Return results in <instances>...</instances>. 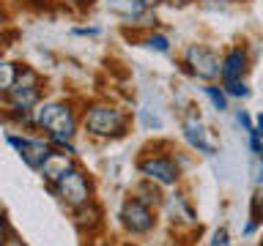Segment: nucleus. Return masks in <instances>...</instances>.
Segmentation results:
<instances>
[{
  "instance_id": "obj_1",
  "label": "nucleus",
  "mask_w": 263,
  "mask_h": 246,
  "mask_svg": "<svg viewBox=\"0 0 263 246\" xmlns=\"http://www.w3.org/2000/svg\"><path fill=\"white\" fill-rule=\"evenodd\" d=\"M126 123V115H123L118 107H107V104H96L93 110L85 115V129L96 137H110L118 134Z\"/></svg>"
},
{
  "instance_id": "obj_2",
  "label": "nucleus",
  "mask_w": 263,
  "mask_h": 246,
  "mask_svg": "<svg viewBox=\"0 0 263 246\" xmlns=\"http://www.w3.org/2000/svg\"><path fill=\"white\" fill-rule=\"evenodd\" d=\"M184 63L189 66V71L200 79H217L222 77V60L217 57V52L203 44H192L184 55Z\"/></svg>"
},
{
  "instance_id": "obj_3",
  "label": "nucleus",
  "mask_w": 263,
  "mask_h": 246,
  "mask_svg": "<svg viewBox=\"0 0 263 246\" xmlns=\"http://www.w3.org/2000/svg\"><path fill=\"white\" fill-rule=\"evenodd\" d=\"M55 183H58V194H61L69 205H74V208H80V205L88 202V180L80 170H69L66 175H61V180H55Z\"/></svg>"
},
{
  "instance_id": "obj_4",
  "label": "nucleus",
  "mask_w": 263,
  "mask_h": 246,
  "mask_svg": "<svg viewBox=\"0 0 263 246\" xmlns=\"http://www.w3.org/2000/svg\"><path fill=\"white\" fill-rule=\"evenodd\" d=\"M121 219L129 233H148L154 227V213L143 200H126L121 211Z\"/></svg>"
},
{
  "instance_id": "obj_5",
  "label": "nucleus",
  "mask_w": 263,
  "mask_h": 246,
  "mask_svg": "<svg viewBox=\"0 0 263 246\" xmlns=\"http://www.w3.org/2000/svg\"><path fill=\"white\" fill-rule=\"evenodd\" d=\"M8 142H11L16 151H20V156L30 164V167H44V161L49 159V156H52V148H49L47 142H41V139L8 137Z\"/></svg>"
},
{
  "instance_id": "obj_6",
  "label": "nucleus",
  "mask_w": 263,
  "mask_h": 246,
  "mask_svg": "<svg viewBox=\"0 0 263 246\" xmlns=\"http://www.w3.org/2000/svg\"><path fill=\"white\" fill-rule=\"evenodd\" d=\"M140 172H143L145 178L156 180V183H176L178 178V170L176 164H173L170 159H164V156H156V159H145L143 164H140Z\"/></svg>"
},
{
  "instance_id": "obj_7",
  "label": "nucleus",
  "mask_w": 263,
  "mask_h": 246,
  "mask_svg": "<svg viewBox=\"0 0 263 246\" xmlns=\"http://www.w3.org/2000/svg\"><path fill=\"white\" fill-rule=\"evenodd\" d=\"M247 71V52L244 49H230L222 60V85H233V82H241Z\"/></svg>"
},
{
  "instance_id": "obj_8",
  "label": "nucleus",
  "mask_w": 263,
  "mask_h": 246,
  "mask_svg": "<svg viewBox=\"0 0 263 246\" xmlns=\"http://www.w3.org/2000/svg\"><path fill=\"white\" fill-rule=\"evenodd\" d=\"M11 96H14V107L16 110H30L33 104L39 101V88H36V77L33 71H25V82L20 79V85L11 88Z\"/></svg>"
},
{
  "instance_id": "obj_9",
  "label": "nucleus",
  "mask_w": 263,
  "mask_h": 246,
  "mask_svg": "<svg viewBox=\"0 0 263 246\" xmlns=\"http://www.w3.org/2000/svg\"><path fill=\"white\" fill-rule=\"evenodd\" d=\"M184 137H186V142L192 148H197L200 153H205V156L214 153V142L209 139V134H205V126L195 118V115L186 118V123H184Z\"/></svg>"
},
{
  "instance_id": "obj_10",
  "label": "nucleus",
  "mask_w": 263,
  "mask_h": 246,
  "mask_svg": "<svg viewBox=\"0 0 263 246\" xmlns=\"http://www.w3.org/2000/svg\"><path fill=\"white\" fill-rule=\"evenodd\" d=\"M107 6H110L112 14L123 16L126 22H137L140 16L145 14V8L137 3V0H107Z\"/></svg>"
},
{
  "instance_id": "obj_11",
  "label": "nucleus",
  "mask_w": 263,
  "mask_h": 246,
  "mask_svg": "<svg viewBox=\"0 0 263 246\" xmlns=\"http://www.w3.org/2000/svg\"><path fill=\"white\" fill-rule=\"evenodd\" d=\"M41 170H44V175H47L49 180H61V175H66L71 167H69V159H66V156L52 153V156L44 161V167H41Z\"/></svg>"
},
{
  "instance_id": "obj_12",
  "label": "nucleus",
  "mask_w": 263,
  "mask_h": 246,
  "mask_svg": "<svg viewBox=\"0 0 263 246\" xmlns=\"http://www.w3.org/2000/svg\"><path fill=\"white\" fill-rule=\"evenodd\" d=\"M63 110H66V104H58V101L39 107V110H36V123H39V126H44V129H49V126H52V120H55Z\"/></svg>"
},
{
  "instance_id": "obj_13",
  "label": "nucleus",
  "mask_w": 263,
  "mask_h": 246,
  "mask_svg": "<svg viewBox=\"0 0 263 246\" xmlns=\"http://www.w3.org/2000/svg\"><path fill=\"white\" fill-rule=\"evenodd\" d=\"M203 93L211 98L214 110H219V112H225V110H228V93H225L222 88H217V85H209V88H203Z\"/></svg>"
},
{
  "instance_id": "obj_14",
  "label": "nucleus",
  "mask_w": 263,
  "mask_h": 246,
  "mask_svg": "<svg viewBox=\"0 0 263 246\" xmlns=\"http://www.w3.org/2000/svg\"><path fill=\"white\" fill-rule=\"evenodd\" d=\"M14 79H16V71L11 63L0 60V93H6V90L14 88Z\"/></svg>"
},
{
  "instance_id": "obj_15",
  "label": "nucleus",
  "mask_w": 263,
  "mask_h": 246,
  "mask_svg": "<svg viewBox=\"0 0 263 246\" xmlns=\"http://www.w3.org/2000/svg\"><path fill=\"white\" fill-rule=\"evenodd\" d=\"M148 47L156 49V52H170V41L162 36V33H154L151 38H148Z\"/></svg>"
},
{
  "instance_id": "obj_16",
  "label": "nucleus",
  "mask_w": 263,
  "mask_h": 246,
  "mask_svg": "<svg viewBox=\"0 0 263 246\" xmlns=\"http://www.w3.org/2000/svg\"><path fill=\"white\" fill-rule=\"evenodd\" d=\"M211 246H230V235H228V230H225V227L214 233V241H211Z\"/></svg>"
},
{
  "instance_id": "obj_17",
  "label": "nucleus",
  "mask_w": 263,
  "mask_h": 246,
  "mask_svg": "<svg viewBox=\"0 0 263 246\" xmlns=\"http://www.w3.org/2000/svg\"><path fill=\"white\" fill-rule=\"evenodd\" d=\"M238 123H241V126L247 129V134H250V131L255 129V126H252V120H250V115H247V112H238Z\"/></svg>"
},
{
  "instance_id": "obj_18",
  "label": "nucleus",
  "mask_w": 263,
  "mask_h": 246,
  "mask_svg": "<svg viewBox=\"0 0 263 246\" xmlns=\"http://www.w3.org/2000/svg\"><path fill=\"white\" fill-rule=\"evenodd\" d=\"M137 3H140V6H143V8H145V11H148V8H154V6H159V3H162V0H137Z\"/></svg>"
},
{
  "instance_id": "obj_19",
  "label": "nucleus",
  "mask_w": 263,
  "mask_h": 246,
  "mask_svg": "<svg viewBox=\"0 0 263 246\" xmlns=\"http://www.w3.org/2000/svg\"><path fill=\"white\" fill-rule=\"evenodd\" d=\"M252 131H255V134H258V137L263 139V115H260L258 120H255V129H252Z\"/></svg>"
},
{
  "instance_id": "obj_20",
  "label": "nucleus",
  "mask_w": 263,
  "mask_h": 246,
  "mask_svg": "<svg viewBox=\"0 0 263 246\" xmlns=\"http://www.w3.org/2000/svg\"><path fill=\"white\" fill-rule=\"evenodd\" d=\"M170 3H173V6H186L189 0H170Z\"/></svg>"
}]
</instances>
